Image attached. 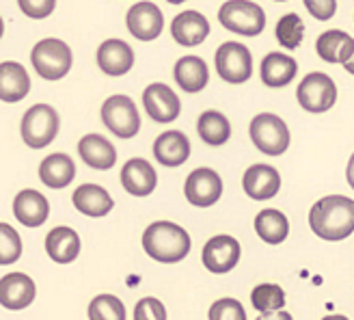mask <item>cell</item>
<instances>
[{
  "mask_svg": "<svg viewBox=\"0 0 354 320\" xmlns=\"http://www.w3.org/2000/svg\"><path fill=\"white\" fill-rule=\"evenodd\" d=\"M97 65L104 74L123 76L134 65V50L123 39H106L97 50Z\"/></svg>",
  "mask_w": 354,
  "mask_h": 320,
  "instance_id": "17",
  "label": "cell"
},
{
  "mask_svg": "<svg viewBox=\"0 0 354 320\" xmlns=\"http://www.w3.org/2000/svg\"><path fill=\"white\" fill-rule=\"evenodd\" d=\"M28 91H30V78L20 63L5 61L0 65V100L15 104L24 100Z\"/></svg>",
  "mask_w": 354,
  "mask_h": 320,
  "instance_id": "22",
  "label": "cell"
},
{
  "mask_svg": "<svg viewBox=\"0 0 354 320\" xmlns=\"http://www.w3.org/2000/svg\"><path fill=\"white\" fill-rule=\"evenodd\" d=\"M39 177L50 188H65L76 177V165L67 154H50L39 165Z\"/></svg>",
  "mask_w": 354,
  "mask_h": 320,
  "instance_id": "26",
  "label": "cell"
},
{
  "mask_svg": "<svg viewBox=\"0 0 354 320\" xmlns=\"http://www.w3.org/2000/svg\"><path fill=\"white\" fill-rule=\"evenodd\" d=\"M88 320H126V305L115 294H97L88 303Z\"/></svg>",
  "mask_w": 354,
  "mask_h": 320,
  "instance_id": "33",
  "label": "cell"
},
{
  "mask_svg": "<svg viewBox=\"0 0 354 320\" xmlns=\"http://www.w3.org/2000/svg\"><path fill=\"white\" fill-rule=\"evenodd\" d=\"M251 139L266 156H281L290 148L288 123L272 113H261L251 121Z\"/></svg>",
  "mask_w": 354,
  "mask_h": 320,
  "instance_id": "6",
  "label": "cell"
},
{
  "mask_svg": "<svg viewBox=\"0 0 354 320\" xmlns=\"http://www.w3.org/2000/svg\"><path fill=\"white\" fill-rule=\"evenodd\" d=\"M186 193V199L188 204L197 206V208H209L214 206L221 195H223V180L216 171H212L207 167L201 169H194L184 186Z\"/></svg>",
  "mask_w": 354,
  "mask_h": 320,
  "instance_id": "10",
  "label": "cell"
},
{
  "mask_svg": "<svg viewBox=\"0 0 354 320\" xmlns=\"http://www.w3.org/2000/svg\"><path fill=\"white\" fill-rule=\"evenodd\" d=\"M242 186L251 199L263 202V199L274 197V195L279 193L281 175L270 165H253V167L246 169V173L242 177Z\"/></svg>",
  "mask_w": 354,
  "mask_h": 320,
  "instance_id": "16",
  "label": "cell"
},
{
  "mask_svg": "<svg viewBox=\"0 0 354 320\" xmlns=\"http://www.w3.org/2000/svg\"><path fill=\"white\" fill-rule=\"evenodd\" d=\"M298 102L309 113H326L337 102V87L322 72L307 74L298 85Z\"/></svg>",
  "mask_w": 354,
  "mask_h": 320,
  "instance_id": "9",
  "label": "cell"
},
{
  "mask_svg": "<svg viewBox=\"0 0 354 320\" xmlns=\"http://www.w3.org/2000/svg\"><path fill=\"white\" fill-rule=\"evenodd\" d=\"M257 320H292V314L277 310V312H270V314H261Z\"/></svg>",
  "mask_w": 354,
  "mask_h": 320,
  "instance_id": "39",
  "label": "cell"
},
{
  "mask_svg": "<svg viewBox=\"0 0 354 320\" xmlns=\"http://www.w3.org/2000/svg\"><path fill=\"white\" fill-rule=\"evenodd\" d=\"M218 22L232 33L255 37L266 26V13L251 0H227L218 11Z\"/></svg>",
  "mask_w": 354,
  "mask_h": 320,
  "instance_id": "5",
  "label": "cell"
},
{
  "mask_svg": "<svg viewBox=\"0 0 354 320\" xmlns=\"http://www.w3.org/2000/svg\"><path fill=\"white\" fill-rule=\"evenodd\" d=\"M102 121L115 136L132 139L140 130V115L128 96H111L102 104Z\"/></svg>",
  "mask_w": 354,
  "mask_h": 320,
  "instance_id": "7",
  "label": "cell"
},
{
  "mask_svg": "<svg viewBox=\"0 0 354 320\" xmlns=\"http://www.w3.org/2000/svg\"><path fill=\"white\" fill-rule=\"evenodd\" d=\"M143 249L156 262L175 264L190 254V236L184 227L171 221H156L145 229Z\"/></svg>",
  "mask_w": 354,
  "mask_h": 320,
  "instance_id": "2",
  "label": "cell"
},
{
  "mask_svg": "<svg viewBox=\"0 0 354 320\" xmlns=\"http://www.w3.org/2000/svg\"><path fill=\"white\" fill-rule=\"evenodd\" d=\"M128 28L140 42H151L165 28L162 11L153 3H136L128 11Z\"/></svg>",
  "mask_w": 354,
  "mask_h": 320,
  "instance_id": "14",
  "label": "cell"
},
{
  "mask_svg": "<svg viewBox=\"0 0 354 320\" xmlns=\"http://www.w3.org/2000/svg\"><path fill=\"white\" fill-rule=\"evenodd\" d=\"M251 303L257 312L270 314L286 308V292L277 283H259L251 292Z\"/></svg>",
  "mask_w": 354,
  "mask_h": 320,
  "instance_id": "31",
  "label": "cell"
},
{
  "mask_svg": "<svg viewBox=\"0 0 354 320\" xmlns=\"http://www.w3.org/2000/svg\"><path fill=\"white\" fill-rule=\"evenodd\" d=\"M32 67L46 80H61L72 69V50L61 39H41L30 52Z\"/></svg>",
  "mask_w": 354,
  "mask_h": 320,
  "instance_id": "4",
  "label": "cell"
},
{
  "mask_svg": "<svg viewBox=\"0 0 354 320\" xmlns=\"http://www.w3.org/2000/svg\"><path fill=\"white\" fill-rule=\"evenodd\" d=\"M344 67L348 69V72H350V74H354V55L350 57V61H348V63H346Z\"/></svg>",
  "mask_w": 354,
  "mask_h": 320,
  "instance_id": "41",
  "label": "cell"
},
{
  "mask_svg": "<svg viewBox=\"0 0 354 320\" xmlns=\"http://www.w3.org/2000/svg\"><path fill=\"white\" fill-rule=\"evenodd\" d=\"M74 206L86 217H106L115 208L109 193L97 184H82L74 190Z\"/></svg>",
  "mask_w": 354,
  "mask_h": 320,
  "instance_id": "24",
  "label": "cell"
},
{
  "mask_svg": "<svg viewBox=\"0 0 354 320\" xmlns=\"http://www.w3.org/2000/svg\"><path fill=\"white\" fill-rule=\"evenodd\" d=\"M143 104L147 115L156 123H169L175 121L182 113V102L177 98V94L169 85L153 82L143 91Z\"/></svg>",
  "mask_w": 354,
  "mask_h": 320,
  "instance_id": "11",
  "label": "cell"
},
{
  "mask_svg": "<svg viewBox=\"0 0 354 320\" xmlns=\"http://www.w3.org/2000/svg\"><path fill=\"white\" fill-rule=\"evenodd\" d=\"M322 320H348L346 316H339V314H333V316H326V318H322Z\"/></svg>",
  "mask_w": 354,
  "mask_h": 320,
  "instance_id": "42",
  "label": "cell"
},
{
  "mask_svg": "<svg viewBox=\"0 0 354 320\" xmlns=\"http://www.w3.org/2000/svg\"><path fill=\"white\" fill-rule=\"evenodd\" d=\"M309 225L315 236L337 242L354 232V202L344 195H328L315 202L309 212Z\"/></svg>",
  "mask_w": 354,
  "mask_h": 320,
  "instance_id": "1",
  "label": "cell"
},
{
  "mask_svg": "<svg viewBox=\"0 0 354 320\" xmlns=\"http://www.w3.org/2000/svg\"><path fill=\"white\" fill-rule=\"evenodd\" d=\"M153 156L165 167H180L190 156V141L180 130L162 132L153 143Z\"/></svg>",
  "mask_w": 354,
  "mask_h": 320,
  "instance_id": "19",
  "label": "cell"
},
{
  "mask_svg": "<svg viewBox=\"0 0 354 320\" xmlns=\"http://www.w3.org/2000/svg\"><path fill=\"white\" fill-rule=\"evenodd\" d=\"M209 320H246V312L236 299H218L209 308Z\"/></svg>",
  "mask_w": 354,
  "mask_h": 320,
  "instance_id": "35",
  "label": "cell"
},
{
  "mask_svg": "<svg viewBox=\"0 0 354 320\" xmlns=\"http://www.w3.org/2000/svg\"><path fill=\"white\" fill-rule=\"evenodd\" d=\"M203 266L209 273H229L240 262V242L234 236H214L209 238L201 254Z\"/></svg>",
  "mask_w": 354,
  "mask_h": 320,
  "instance_id": "12",
  "label": "cell"
},
{
  "mask_svg": "<svg viewBox=\"0 0 354 320\" xmlns=\"http://www.w3.org/2000/svg\"><path fill=\"white\" fill-rule=\"evenodd\" d=\"M171 5H180V3H186V0H169Z\"/></svg>",
  "mask_w": 354,
  "mask_h": 320,
  "instance_id": "43",
  "label": "cell"
},
{
  "mask_svg": "<svg viewBox=\"0 0 354 320\" xmlns=\"http://www.w3.org/2000/svg\"><path fill=\"white\" fill-rule=\"evenodd\" d=\"M35 294H37L35 281L24 273L3 275V279H0V303H3L5 310H26L35 301Z\"/></svg>",
  "mask_w": 354,
  "mask_h": 320,
  "instance_id": "13",
  "label": "cell"
},
{
  "mask_svg": "<svg viewBox=\"0 0 354 320\" xmlns=\"http://www.w3.org/2000/svg\"><path fill=\"white\" fill-rule=\"evenodd\" d=\"M298 72V63L283 55V52H270L261 61V80L268 87H286L294 80Z\"/></svg>",
  "mask_w": 354,
  "mask_h": 320,
  "instance_id": "28",
  "label": "cell"
},
{
  "mask_svg": "<svg viewBox=\"0 0 354 320\" xmlns=\"http://www.w3.org/2000/svg\"><path fill=\"white\" fill-rule=\"evenodd\" d=\"M121 184L130 195H134V197H147V195L156 190L158 173L147 160L132 158L121 169Z\"/></svg>",
  "mask_w": 354,
  "mask_h": 320,
  "instance_id": "15",
  "label": "cell"
},
{
  "mask_svg": "<svg viewBox=\"0 0 354 320\" xmlns=\"http://www.w3.org/2000/svg\"><path fill=\"white\" fill-rule=\"evenodd\" d=\"M348 182H350V186L354 188V154H352V158H350V163H348Z\"/></svg>",
  "mask_w": 354,
  "mask_h": 320,
  "instance_id": "40",
  "label": "cell"
},
{
  "mask_svg": "<svg viewBox=\"0 0 354 320\" xmlns=\"http://www.w3.org/2000/svg\"><path fill=\"white\" fill-rule=\"evenodd\" d=\"M277 3H283V0H277Z\"/></svg>",
  "mask_w": 354,
  "mask_h": 320,
  "instance_id": "44",
  "label": "cell"
},
{
  "mask_svg": "<svg viewBox=\"0 0 354 320\" xmlns=\"http://www.w3.org/2000/svg\"><path fill=\"white\" fill-rule=\"evenodd\" d=\"M13 215L26 227H39L50 215V204L39 190H20L13 199Z\"/></svg>",
  "mask_w": 354,
  "mask_h": 320,
  "instance_id": "18",
  "label": "cell"
},
{
  "mask_svg": "<svg viewBox=\"0 0 354 320\" xmlns=\"http://www.w3.org/2000/svg\"><path fill=\"white\" fill-rule=\"evenodd\" d=\"M22 256L20 234L9 223H0V264H13Z\"/></svg>",
  "mask_w": 354,
  "mask_h": 320,
  "instance_id": "34",
  "label": "cell"
},
{
  "mask_svg": "<svg viewBox=\"0 0 354 320\" xmlns=\"http://www.w3.org/2000/svg\"><path fill=\"white\" fill-rule=\"evenodd\" d=\"M46 251L50 260L59 264H69L80 256V236L72 227L59 225L46 236Z\"/></svg>",
  "mask_w": 354,
  "mask_h": 320,
  "instance_id": "23",
  "label": "cell"
},
{
  "mask_svg": "<svg viewBox=\"0 0 354 320\" xmlns=\"http://www.w3.org/2000/svg\"><path fill=\"white\" fill-rule=\"evenodd\" d=\"M171 35L177 44L182 46H199L209 35V22L199 11H184L173 17Z\"/></svg>",
  "mask_w": 354,
  "mask_h": 320,
  "instance_id": "21",
  "label": "cell"
},
{
  "mask_svg": "<svg viewBox=\"0 0 354 320\" xmlns=\"http://www.w3.org/2000/svg\"><path fill=\"white\" fill-rule=\"evenodd\" d=\"M197 132L207 145H225L232 136V123L218 111H205L199 117Z\"/></svg>",
  "mask_w": 354,
  "mask_h": 320,
  "instance_id": "30",
  "label": "cell"
},
{
  "mask_svg": "<svg viewBox=\"0 0 354 320\" xmlns=\"http://www.w3.org/2000/svg\"><path fill=\"white\" fill-rule=\"evenodd\" d=\"M134 320H167V310L162 305V301H158L153 296L140 299L134 308Z\"/></svg>",
  "mask_w": 354,
  "mask_h": 320,
  "instance_id": "36",
  "label": "cell"
},
{
  "mask_svg": "<svg viewBox=\"0 0 354 320\" xmlns=\"http://www.w3.org/2000/svg\"><path fill=\"white\" fill-rule=\"evenodd\" d=\"M277 39L283 48L288 50H296L300 44H303V37H305V22L303 17L298 13H288L283 15L281 20L277 22Z\"/></svg>",
  "mask_w": 354,
  "mask_h": 320,
  "instance_id": "32",
  "label": "cell"
},
{
  "mask_svg": "<svg viewBox=\"0 0 354 320\" xmlns=\"http://www.w3.org/2000/svg\"><path fill=\"white\" fill-rule=\"evenodd\" d=\"M315 50L320 59L326 63H348L354 55V37H350L344 30H326L320 35V39L315 44Z\"/></svg>",
  "mask_w": 354,
  "mask_h": 320,
  "instance_id": "25",
  "label": "cell"
},
{
  "mask_svg": "<svg viewBox=\"0 0 354 320\" xmlns=\"http://www.w3.org/2000/svg\"><path fill=\"white\" fill-rule=\"evenodd\" d=\"M78 154L91 169L109 171L117 163V150L109 139L102 134H86L78 143Z\"/></svg>",
  "mask_w": 354,
  "mask_h": 320,
  "instance_id": "20",
  "label": "cell"
},
{
  "mask_svg": "<svg viewBox=\"0 0 354 320\" xmlns=\"http://www.w3.org/2000/svg\"><path fill=\"white\" fill-rule=\"evenodd\" d=\"M22 13L32 17V20H41V17H48L57 7V0H17Z\"/></svg>",
  "mask_w": 354,
  "mask_h": 320,
  "instance_id": "37",
  "label": "cell"
},
{
  "mask_svg": "<svg viewBox=\"0 0 354 320\" xmlns=\"http://www.w3.org/2000/svg\"><path fill=\"white\" fill-rule=\"evenodd\" d=\"M255 232L257 236L268 242V245H279L288 238L290 234V223L288 217L283 215L281 210L268 208V210H261L259 215L255 217Z\"/></svg>",
  "mask_w": 354,
  "mask_h": 320,
  "instance_id": "29",
  "label": "cell"
},
{
  "mask_svg": "<svg viewBox=\"0 0 354 320\" xmlns=\"http://www.w3.org/2000/svg\"><path fill=\"white\" fill-rule=\"evenodd\" d=\"M216 72L225 82L242 85L253 74V55L238 42H227L216 52Z\"/></svg>",
  "mask_w": 354,
  "mask_h": 320,
  "instance_id": "8",
  "label": "cell"
},
{
  "mask_svg": "<svg viewBox=\"0 0 354 320\" xmlns=\"http://www.w3.org/2000/svg\"><path fill=\"white\" fill-rule=\"evenodd\" d=\"M61 126L59 113L48 104H35L22 117V139L32 150H41L55 141Z\"/></svg>",
  "mask_w": 354,
  "mask_h": 320,
  "instance_id": "3",
  "label": "cell"
},
{
  "mask_svg": "<svg viewBox=\"0 0 354 320\" xmlns=\"http://www.w3.org/2000/svg\"><path fill=\"white\" fill-rule=\"evenodd\" d=\"M175 80L184 91L197 94L207 85L209 80V69L203 59L199 57H182L175 63Z\"/></svg>",
  "mask_w": 354,
  "mask_h": 320,
  "instance_id": "27",
  "label": "cell"
},
{
  "mask_svg": "<svg viewBox=\"0 0 354 320\" xmlns=\"http://www.w3.org/2000/svg\"><path fill=\"white\" fill-rule=\"evenodd\" d=\"M305 7L315 20H330L337 11V0H305Z\"/></svg>",
  "mask_w": 354,
  "mask_h": 320,
  "instance_id": "38",
  "label": "cell"
}]
</instances>
